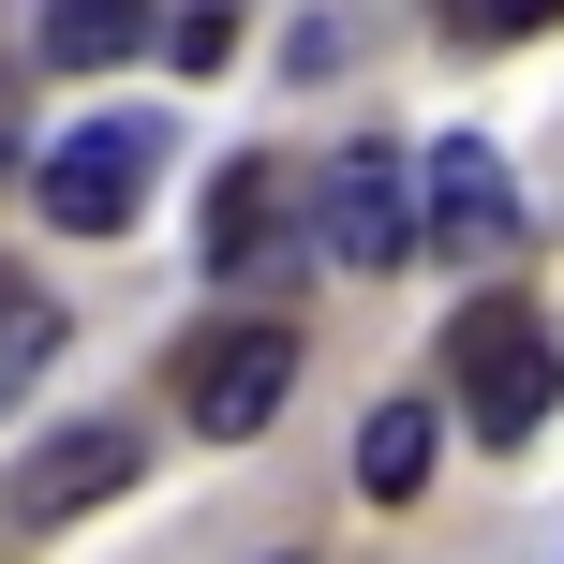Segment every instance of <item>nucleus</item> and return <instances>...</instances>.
Listing matches in <instances>:
<instances>
[{"label": "nucleus", "instance_id": "f257e3e1", "mask_svg": "<svg viewBox=\"0 0 564 564\" xmlns=\"http://www.w3.org/2000/svg\"><path fill=\"white\" fill-rule=\"evenodd\" d=\"M446 401L490 431V446H535L550 401H564L550 312H535V297H460V327H446Z\"/></svg>", "mask_w": 564, "mask_h": 564}, {"label": "nucleus", "instance_id": "f03ea898", "mask_svg": "<svg viewBox=\"0 0 564 564\" xmlns=\"http://www.w3.org/2000/svg\"><path fill=\"white\" fill-rule=\"evenodd\" d=\"M178 401H194L208 446H253L282 401H297V327H208L194 357H178Z\"/></svg>", "mask_w": 564, "mask_h": 564}, {"label": "nucleus", "instance_id": "7ed1b4c3", "mask_svg": "<svg viewBox=\"0 0 564 564\" xmlns=\"http://www.w3.org/2000/svg\"><path fill=\"white\" fill-rule=\"evenodd\" d=\"M149 208V119H89V134L45 149V224L59 238H119Z\"/></svg>", "mask_w": 564, "mask_h": 564}, {"label": "nucleus", "instance_id": "20e7f679", "mask_svg": "<svg viewBox=\"0 0 564 564\" xmlns=\"http://www.w3.org/2000/svg\"><path fill=\"white\" fill-rule=\"evenodd\" d=\"M416 238H431V253H460V268H490V253L520 238V194H506V164H490L476 134H446V149L416 164Z\"/></svg>", "mask_w": 564, "mask_h": 564}, {"label": "nucleus", "instance_id": "39448f33", "mask_svg": "<svg viewBox=\"0 0 564 564\" xmlns=\"http://www.w3.org/2000/svg\"><path fill=\"white\" fill-rule=\"evenodd\" d=\"M312 224H327L341 268H401V253H416V164H401V149H341Z\"/></svg>", "mask_w": 564, "mask_h": 564}, {"label": "nucleus", "instance_id": "423d86ee", "mask_svg": "<svg viewBox=\"0 0 564 564\" xmlns=\"http://www.w3.org/2000/svg\"><path fill=\"white\" fill-rule=\"evenodd\" d=\"M134 431H59V446H30L15 460V506L30 520H75V506H119V490H134Z\"/></svg>", "mask_w": 564, "mask_h": 564}, {"label": "nucleus", "instance_id": "0eeeda50", "mask_svg": "<svg viewBox=\"0 0 564 564\" xmlns=\"http://www.w3.org/2000/svg\"><path fill=\"white\" fill-rule=\"evenodd\" d=\"M431 460H446L431 401H371V431H357V490H371V506H416V490H431Z\"/></svg>", "mask_w": 564, "mask_h": 564}, {"label": "nucleus", "instance_id": "6e6552de", "mask_svg": "<svg viewBox=\"0 0 564 564\" xmlns=\"http://www.w3.org/2000/svg\"><path fill=\"white\" fill-rule=\"evenodd\" d=\"M282 224V164H224V194H208V268H253Z\"/></svg>", "mask_w": 564, "mask_h": 564}, {"label": "nucleus", "instance_id": "1a4fd4ad", "mask_svg": "<svg viewBox=\"0 0 564 564\" xmlns=\"http://www.w3.org/2000/svg\"><path fill=\"white\" fill-rule=\"evenodd\" d=\"M134 45H164L178 75H224V59H238V15H224V0H149Z\"/></svg>", "mask_w": 564, "mask_h": 564}, {"label": "nucleus", "instance_id": "9d476101", "mask_svg": "<svg viewBox=\"0 0 564 564\" xmlns=\"http://www.w3.org/2000/svg\"><path fill=\"white\" fill-rule=\"evenodd\" d=\"M149 0H45V59H134Z\"/></svg>", "mask_w": 564, "mask_h": 564}, {"label": "nucleus", "instance_id": "9b49d317", "mask_svg": "<svg viewBox=\"0 0 564 564\" xmlns=\"http://www.w3.org/2000/svg\"><path fill=\"white\" fill-rule=\"evenodd\" d=\"M45 357H59V312L30 297V282H0V416L30 401V371H45Z\"/></svg>", "mask_w": 564, "mask_h": 564}, {"label": "nucleus", "instance_id": "f8f14e48", "mask_svg": "<svg viewBox=\"0 0 564 564\" xmlns=\"http://www.w3.org/2000/svg\"><path fill=\"white\" fill-rule=\"evenodd\" d=\"M0 164H15V119H0Z\"/></svg>", "mask_w": 564, "mask_h": 564}]
</instances>
